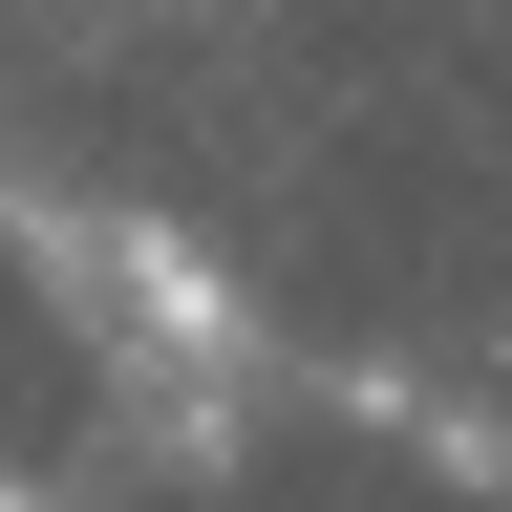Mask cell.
Here are the masks:
<instances>
[{"label": "cell", "mask_w": 512, "mask_h": 512, "mask_svg": "<svg viewBox=\"0 0 512 512\" xmlns=\"http://www.w3.org/2000/svg\"><path fill=\"white\" fill-rule=\"evenodd\" d=\"M0 512H22V491H0Z\"/></svg>", "instance_id": "6da1fadb"}]
</instances>
